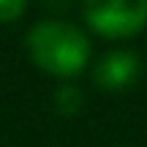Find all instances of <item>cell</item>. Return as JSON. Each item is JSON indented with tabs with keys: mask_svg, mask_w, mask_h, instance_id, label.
<instances>
[{
	"mask_svg": "<svg viewBox=\"0 0 147 147\" xmlns=\"http://www.w3.org/2000/svg\"><path fill=\"white\" fill-rule=\"evenodd\" d=\"M25 52L38 71L57 79H74L90 65V36L65 19H38L25 36Z\"/></svg>",
	"mask_w": 147,
	"mask_h": 147,
	"instance_id": "obj_1",
	"label": "cell"
},
{
	"mask_svg": "<svg viewBox=\"0 0 147 147\" xmlns=\"http://www.w3.org/2000/svg\"><path fill=\"white\" fill-rule=\"evenodd\" d=\"M82 19L95 36L125 41L147 27V0H82Z\"/></svg>",
	"mask_w": 147,
	"mask_h": 147,
	"instance_id": "obj_2",
	"label": "cell"
},
{
	"mask_svg": "<svg viewBox=\"0 0 147 147\" xmlns=\"http://www.w3.org/2000/svg\"><path fill=\"white\" fill-rule=\"evenodd\" d=\"M142 74V57L134 49H112L93 65V84L104 93H123Z\"/></svg>",
	"mask_w": 147,
	"mask_h": 147,
	"instance_id": "obj_3",
	"label": "cell"
},
{
	"mask_svg": "<svg viewBox=\"0 0 147 147\" xmlns=\"http://www.w3.org/2000/svg\"><path fill=\"white\" fill-rule=\"evenodd\" d=\"M52 104H55V112H57V115L74 117V115H79V112H82L84 95H82V90H79L74 82H63L57 90H55Z\"/></svg>",
	"mask_w": 147,
	"mask_h": 147,
	"instance_id": "obj_4",
	"label": "cell"
},
{
	"mask_svg": "<svg viewBox=\"0 0 147 147\" xmlns=\"http://www.w3.org/2000/svg\"><path fill=\"white\" fill-rule=\"evenodd\" d=\"M27 0H0V25H14L25 16Z\"/></svg>",
	"mask_w": 147,
	"mask_h": 147,
	"instance_id": "obj_5",
	"label": "cell"
},
{
	"mask_svg": "<svg viewBox=\"0 0 147 147\" xmlns=\"http://www.w3.org/2000/svg\"><path fill=\"white\" fill-rule=\"evenodd\" d=\"M71 3H74V0H41V5H44V8L55 11V14H63L65 8H71Z\"/></svg>",
	"mask_w": 147,
	"mask_h": 147,
	"instance_id": "obj_6",
	"label": "cell"
}]
</instances>
